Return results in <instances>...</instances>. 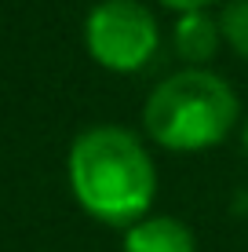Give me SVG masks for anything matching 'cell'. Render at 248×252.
<instances>
[{
    "mask_svg": "<svg viewBox=\"0 0 248 252\" xmlns=\"http://www.w3.org/2000/svg\"><path fill=\"white\" fill-rule=\"evenodd\" d=\"M153 4L168 7L172 15H183V11H216V7H223L226 0H153Z\"/></svg>",
    "mask_w": 248,
    "mask_h": 252,
    "instance_id": "cell-7",
    "label": "cell"
},
{
    "mask_svg": "<svg viewBox=\"0 0 248 252\" xmlns=\"http://www.w3.org/2000/svg\"><path fill=\"white\" fill-rule=\"evenodd\" d=\"M241 99L212 66H183L157 81L142 102V135L168 154H204L241 128Z\"/></svg>",
    "mask_w": 248,
    "mask_h": 252,
    "instance_id": "cell-2",
    "label": "cell"
},
{
    "mask_svg": "<svg viewBox=\"0 0 248 252\" xmlns=\"http://www.w3.org/2000/svg\"><path fill=\"white\" fill-rule=\"evenodd\" d=\"M219 30H223V44L248 63V0H226L219 7Z\"/></svg>",
    "mask_w": 248,
    "mask_h": 252,
    "instance_id": "cell-6",
    "label": "cell"
},
{
    "mask_svg": "<svg viewBox=\"0 0 248 252\" xmlns=\"http://www.w3.org/2000/svg\"><path fill=\"white\" fill-rule=\"evenodd\" d=\"M121 249L124 252H197V234L179 216L146 212L124 230Z\"/></svg>",
    "mask_w": 248,
    "mask_h": 252,
    "instance_id": "cell-5",
    "label": "cell"
},
{
    "mask_svg": "<svg viewBox=\"0 0 248 252\" xmlns=\"http://www.w3.org/2000/svg\"><path fill=\"white\" fill-rule=\"evenodd\" d=\"M161 40L165 33L146 0H99L84 15V51L106 73H142Z\"/></svg>",
    "mask_w": 248,
    "mask_h": 252,
    "instance_id": "cell-3",
    "label": "cell"
},
{
    "mask_svg": "<svg viewBox=\"0 0 248 252\" xmlns=\"http://www.w3.org/2000/svg\"><path fill=\"white\" fill-rule=\"evenodd\" d=\"M237 139H241V150L248 154V117L241 121V128H237Z\"/></svg>",
    "mask_w": 248,
    "mask_h": 252,
    "instance_id": "cell-8",
    "label": "cell"
},
{
    "mask_svg": "<svg viewBox=\"0 0 248 252\" xmlns=\"http://www.w3.org/2000/svg\"><path fill=\"white\" fill-rule=\"evenodd\" d=\"M223 30L219 11H183L172 22V51L183 59V66H212L223 51Z\"/></svg>",
    "mask_w": 248,
    "mask_h": 252,
    "instance_id": "cell-4",
    "label": "cell"
},
{
    "mask_svg": "<svg viewBox=\"0 0 248 252\" xmlns=\"http://www.w3.org/2000/svg\"><path fill=\"white\" fill-rule=\"evenodd\" d=\"M66 179L73 201L102 227L128 230L157 201L153 146L124 125L84 128L66 154Z\"/></svg>",
    "mask_w": 248,
    "mask_h": 252,
    "instance_id": "cell-1",
    "label": "cell"
}]
</instances>
